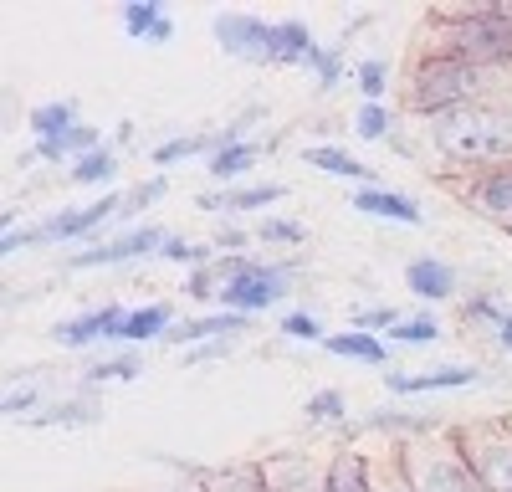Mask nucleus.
<instances>
[{"instance_id": "c756f323", "label": "nucleus", "mask_w": 512, "mask_h": 492, "mask_svg": "<svg viewBox=\"0 0 512 492\" xmlns=\"http://www.w3.org/2000/svg\"><path fill=\"white\" fill-rule=\"evenodd\" d=\"M159 262H175V267L195 272V267H210V262H221V252H216V241H190V236H169V241H164V252H159Z\"/></svg>"}, {"instance_id": "7c9ffc66", "label": "nucleus", "mask_w": 512, "mask_h": 492, "mask_svg": "<svg viewBox=\"0 0 512 492\" xmlns=\"http://www.w3.org/2000/svg\"><path fill=\"white\" fill-rule=\"evenodd\" d=\"M354 134L369 139V144H390V139H395V113H390V103H359Z\"/></svg>"}, {"instance_id": "c9c22d12", "label": "nucleus", "mask_w": 512, "mask_h": 492, "mask_svg": "<svg viewBox=\"0 0 512 492\" xmlns=\"http://www.w3.org/2000/svg\"><path fill=\"white\" fill-rule=\"evenodd\" d=\"M436 339H441L436 313H415V318H400L390 328V344H436Z\"/></svg>"}, {"instance_id": "423d86ee", "label": "nucleus", "mask_w": 512, "mask_h": 492, "mask_svg": "<svg viewBox=\"0 0 512 492\" xmlns=\"http://www.w3.org/2000/svg\"><path fill=\"white\" fill-rule=\"evenodd\" d=\"M221 303L226 313H267L292 293V262H262V257H221Z\"/></svg>"}, {"instance_id": "9b49d317", "label": "nucleus", "mask_w": 512, "mask_h": 492, "mask_svg": "<svg viewBox=\"0 0 512 492\" xmlns=\"http://www.w3.org/2000/svg\"><path fill=\"white\" fill-rule=\"evenodd\" d=\"M461 200L472 205L482 221L512 231V164H502V170H487V175H472V180H461Z\"/></svg>"}, {"instance_id": "f8f14e48", "label": "nucleus", "mask_w": 512, "mask_h": 492, "mask_svg": "<svg viewBox=\"0 0 512 492\" xmlns=\"http://www.w3.org/2000/svg\"><path fill=\"white\" fill-rule=\"evenodd\" d=\"M287 195V185H277V180H251V185H231V190H205V195H195V211H205V216H246V211H267V205H277Z\"/></svg>"}, {"instance_id": "6ab92c4d", "label": "nucleus", "mask_w": 512, "mask_h": 492, "mask_svg": "<svg viewBox=\"0 0 512 492\" xmlns=\"http://www.w3.org/2000/svg\"><path fill=\"white\" fill-rule=\"evenodd\" d=\"M262 472L272 492H323V467L308 451H277V457L262 462Z\"/></svg>"}, {"instance_id": "ea45409f", "label": "nucleus", "mask_w": 512, "mask_h": 492, "mask_svg": "<svg viewBox=\"0 0 512 492\" xmlns=\"http://www.w3.org/2000/svg\"><path fill=\"white\" fill-rule=\"evenodd\" d=\"M57 144H62L67 164H77L82 154H93V149H103L108 139H103V129H98V123H77V129H72L67 139H57Z\"/></svg>"}, {"instance_id": "a18cd8bd", "label": "nucleus", "mask_w": 512, "mask_h": 492, "mask_svg": "<svg viewBox=\"0 0 512 492\" xmlns=\"http://www.w3.org/2000/svg\"><path fill=\"white\" fill-rule=\"evenodd\" d=\"M256 231H241V226H221L216 236H210V241H216V252L221 257H246V241H251Z\"/></svg>"}, {"instance_id": "58836bf2", "label": "nucleus", "mask_w": 512, "mask_h": 492, "mask_svg": "<svg viewBox=\"0 0 512 492\" xmlns=\"http://www.w3.org/2000/svg\"><path fill=\"white\" fill-rule=\"evenodd\" d=\"M282 339H292V344H323L328 334H323V323H318V313H282Z\"/></svg>"}, {"instance_id": "412c9836", "label": "nucleus", "mask_w": 512, "mask_h": 492, "mask_svg": "<svg viewBox=\"0 0 512 492\" xmlns=\"http://www.w3.org/2000/svg\"><path fill=\"white\" fill-rule=\"evenodd\" d=\"M405 287L420 303H446L456 298V267L441 257H410L405 262Z\"/></svg>"}, {"instance_id": "2f4dec72", "label": "nucleus", "mask_w": 512, "mask_h": 492, "mask_svg": "<svg viewBox=\"0 0 512 492\" xmlns=\"http://www.w3.org/2000/svg\"><path fill=\"white\" fill-rule=\"evenodd\" d=\"M303 416L308 421H318V426H349V400H344V390H313L308 395V405H303Z\"/></svg>"}, {"instance_id": "c03bdc74", "label": "nucleus", "mask_w": 512, "mask_h": 492, "mask_svg": "<svg viewBox=\"0 0 512 492\" xmlns=\"http://www.w3.org/2000/svg\"><path fill=\"white\" fill-rule=\"evenodd\" d=\"M36 400H41V395H36V385H21V390L11 385V390H6V416H11V421H31Z\"/></svg>"}, {"instance_id": "4c0bfd02", "label": "nucleus", "mask_w": 512, "mask_h": 492, "mask_svg": "<svg viewBox=\"0 0 512 492\" xmlns=\"http://www.w3.org/2000/svg\"><path fill=\"white\" fill-rule=\"evenodd\" d=\"M185 298H195V303H221V267L210 262V267L185 272Z\"/></svg>"}, {"instance_id": "09e8293b", "label": "nucleus", "mask_w": 512, "mask_h": 492, "mask_svg": "<svg viewBox=\"0 0 512 492\" xmlns=\"http://www.w3.org/2000/svg\"><path fill=\"white\" fill-rule=\"evenodd\" d=\"M154 492H205V482H200L195 472H185L180 482H169V487H154Z\"/></svg>"}, {"instance_id": "aec40b11", "label": "nucleus", "mask_w": 512, "mask_h": 492, "mask_svg": "<svg viewBox=\"0 0 512 492\" xmlns=\"http://www.w3.org/2000/svg\"><path fill=\"white\" fill-rule=\"evenodd\" d=\"M318 47H323V41L313 36V26L287 16V21L272 26V62L267 67H308L318 57Z\"/></svg>"}, {"instance_id": "b1692460", "label": "nucleus", "mask_w": 512, "mask_h": 492, "mask_svg": "<svg viewBox=\"0 0 512 492\" xmlns=\"http://www.w3.org/2000/svg\"><path fill=\"white\" fill-rule=\"evenodd\" d=\"M26 123H31V134H36V144H57V139H67L72 129H77V103L72 98H52V103H36L31 113H26Z\"/></svg>"}, {"instance_id": "f03ea898", "label": "nucleus", "mask_w": 512, "mask_h": 492, "mask_svg": "<svg viewBox=\"0 0 512 492\" xmlns=\"http://www.w3.org/2000/svg\"><path fill=\"white\" fill-rule=\"evenodd\" d=\"M415 52H441L456 62H472L487 72H512V6H461V11H436L420 31Z\"/></svg>"}, {"instance_id": "9d476101", "label": "nucleus", "mask_w": 512, "mask_h": 492, "mask_svg": "<svg viewBox=\"0 0 512 492\" xmlns=\"http://www.w3.org/2000/svg\"><path fill=\"white\" fill-rule=\"evenodd\" d=\"M123 318H128V308H118V303H98V308L77 313V318L52 323V344H57V349H88V344H108V339H118Z\"/></svg>"}, {"instance_id": "8fccbe9b", "label": "nucleus", "mask_w": 512, "mask_h": 492, "mask_svg": "<svg viewBox=\"0 0 512 492\" xmlns=\"http://www.w3.org/2000/svg\"><path fill=\"white\" fill-rule=\"evenodd\" d=\"M497 344H502V349H507V354H512V313H507V323H502V328H497Z\"/></svg>"}, {"instance_id": "393cba45", "label": "nucleus", "mask_w": 512, "mask_h": 492, "mask_svg": "<svg viewBox=\"0 0 512 492\" xmlns=\"http://www.w3.org/2000/svg\"><path fill=\"white\" fill-rule=\"evenodd\" d=\"M205 482V492H272L267 487V472L262 462H231V467H210V472H195Z\"/></svg>"}, {"instance_id": "e433bc0d", "label": "nucleus", "mask_w": 512, "mask_h": 492, "mask_svg": "<svg viewBox=\"0 0 512 492\" xmlns=\"http://www.w3.org/2000/svg\"><path fill=\"white\" fill-rule=\"evenodd\" d=\"M461 313H466V323H482V328H502L512 308H507V303H502L497 293H472V298L461 303Z\"/></svg>"}, {"instance_id": "473e14b6", "label": "nucleus", "mask_w": 512, "mask_h": 492, "mask_svg": "<svg viewBox=\"0 0 512 492\" xmlns=\"http://www.w3.org/2000/svg\"><path fill=\"white\" fill-rule=\"evenodd\" d=\"M354 82H359L364 103H384L390 98V62L384 57H359L354 62Z\"/></svg>"}, {"instance_id": "c85d7f7f", "label": "nucleus", "mask_w": 512, "mask_h": 492, "mask_svg": "<svg viewBox=\"0 0 512 492\" xmlns=\"http://www.w3.org/2000/svg\"><path fill=\"white\" fill-rule=\"evenodd\" d=\"M216 149H221V129H216V134H180V139H164V144H159L149 159L159 164V170H169V164L195 159V154H205V159H210Z\"/></svg>"}, {"instance_id": "ddd939ff", "label": "nucleus", "mask_w": 512, "mask_h": 492, "mask_svg": "<svg viewBox=\"0 0 512 492\" xmlns=\"http://www.w3.org/2000/svg\"><path fill=\"white\" fill-rule=\"evenodd\" d=\"M251 328V318L246 313H226V308H216V313H200V318H180L175 328L164 334V344L169 349H185V344H221V339H236V334H246Z\"/></svg>"}, {"instance_id": "20e7f679", "label": "nucleus", "mask_w": 512, "mask_h": 492, "mask_svg": "<svg viewBox=\"0 0 512 492\" xmlns=\"http://www.w3.org/2000/svg\"><path fill=\"white\" fill-rule=\"evenodd\" d=\"M123 205H128V195H118V190H108L88 205H62V211L41 216L36 226L6 231L0 236V252L16 257L21 246H93V241L113 236V221L123 216Z\"/></svg>"}, {"instance_id": "f257e3e1", "label": "nucleus", "mask_w": 512, "mask_h": 492, "mask_svg": "<svg viewBox=\"0 0 512 492\" xmlns=\"http://www.w3.org/2000/svg\"><path fill=\"white\" fill-rule=\"evenodd\" d=\"M425 139H431V154L446 170H461L466 180L502 170V164H512V93H497L472 108L431 118L425 123Z\"/></svg>"}, {"instance_id": "f3484780", "label": "nucleus", "mask_w": 512, "mask_h": 492, "mask_svg": "<svg viewBox=\"0 0 512 492\" xmlns=\"http://www.w3.org/2000/svg\"><path fill=\"white\" fill-rule=\"evenodd\" d=\"M384 385H390V395H436V390L482 385V369H472V364H436V369H420V375H390Z\"/></svg>"}, {"instance_id": "a878e982", "label": "nucleus", "mask_w": 512, "mask_h": 492, "mask_svg": "<svg viewBox=\"0 0 512 492\" xmlns=\"http://www.w3.org/2000/svg\"><path fill=\"white\" fill-rule=\"evenodd\" d=\"M323 349L328 354H338V359H359V364H390V349H384L374 334H364V328H338V334H328L323 339Z\"/></svg>"}, {"instance_id": "7ed1b4c3", "label": "nucleus", "mask_w": 512, "mask_h": 492, "mask_svg": "<svg viewBox=\"0 0 512 492\" xmlns=\"http://www.w3.org/2000/svg\"><path fill=\"white\" fill-rule=\"evenodd\" d=\"M497 93H507L502 72L456 62V57H441V52H415V62L405 67V82H400L405 113H415L425 123L441 118V113H456V108H472L482 98H497Z\"/></svg>"}, {"instance_id": "5701e85b", "label": "nucleus", "mask_w": 512, "mask_h": 492, "mask_svg": "<svg viewBox=\"0 0 512 492\" xmlns=\"http://www.w3.org/2000/svg\"><path fill=\"white\" fill-rule=\"evenodd\" d=\"M303 164H313V170L333 175V180H354V185H374V170L364 159H354L344 144H308L303 149Z\"/></svg>"}, {"instance_id": "49530a36", "label": "nucleus", "mask_w": 512, "mask_h": 492, "mask_svg": "<svg viewBox=\"0 0 512 492\" xmlns=\"http://www.w3.org/2000/svg\"><path fill=\"white\" fill-rule=\"evenodd\" d=\"M374 472H379V492H410V482H405V472H400V462H395V446H390V462L374 467Z\"/></svg>"}, {"instance_id": "4468645a", "label": "nucleus", "mask_w": 512, "mask_h": 492, "mask_svg": "<svg viewBox=\"0 0 512 492\" xmlns=\"http://www.w3.org/2000/svg\"><path fill=\"white\" fill-rule=\"evenodd\" d=\"M349 205L359 216H374V221H400V226H420L425 211L415 205V195L405 190H390V185H354L349 190Z\"/></svg>"}, {"instance_id": "72a5a7b5", "label": "nucleus", "mask_w": 512, "mask_h": 492, "mask_svg": "<svg viewBox=\"0 0 512 492\" xmlns=\"http://www.w3.org/2000/svg\"><path fill=\"white\" fill-rule=\"evenodd\" d=\"M308 72H313V82H318V93H333L338 82H344V47H338V41H323L318 47V57L308 62Z\"/></svg>"}, {"instance_id": "39448f33", "label": "nucleus", "mask_w": 512, "mask_h": 492, "mask_svg": "<svg viewBox=\"0 0 512 492\" xmlns=\"http://www.w3.org/2000/svg\"><path fill=\"white\" fill-rule=\"evenodd\" d=\"M395 462H400L410 492H487L451 431L446 436L425 431L415 441H395Z\"/></svg>"}, {"instance_id": "cd10ccee", "label": "nucleus", "mask_w": 512, "mask_h": 492, "mask_svg": "<svg viewBox=\"0 0 512 492\" xmlns=\"http://www.w3.org/2000/svg\"><path fill=\"white\" fill-rule=\"evenodd\" d=\"M118 144H103V149H93V154H82L72 170H67V180L72 185H93V190H103L108 195V185L118 180Z\"/></svg>"}, {"instance_id": "1a4fd4ad", "label": "nucleus", "mask_w": 512, "mask_h": 492, "mask_svg": "<svg viewBox=\"0 0 512 492\" xmlns=\"http://www.w3.org/2000/svg\"><path fill=\"white\" fill-rule=\"evenodd\" d=\"M272 26H277V21L251 16V11H221L216 21H210V36L221 41L226 57H241V62L267 67V62H272Z\"/></svg>"}, {"instance_id": "a19ab883", "label": "nucleus", "mask_w": 512, "mask_h": 492, "mask_svg": "<svg viewBox=\"0 0 512 492\" xmlns=\"http://www.w3.org/2000/svg\"><path fill=\"white\" fill-rule=\"evenodd\" d=\"M400 318H405L400 308H390V303H379V308H359V313L349 318V328H364V334H374V339H379V334H390V328H395Z\"/></svg>"}, {"instance_id": "0eeeda50", "label": "nucleus", "mask_w": 512, "mask_h": 492, "mask_svg": "<svg viewBox=\"0 0 512 492\" xmlns=\"http://www.w3.org/2000/svg\"><path fill=\"white\" fill-rule=\"evenodd\" d=\"M451 436L466 451V462H472V472H477V482L487 492H512V421L461 426Z\"/></svg>"}, {"instance_id": "79ce46f5", "label": "nucleus", "mask_w": 512, "mask_h": 492, "mask_svg": "<svg viewBox=\"0 0 512 492\" xmlns=\"http://www.w3.org/2000/svg\"><path fill=\"white\" fill-rule=\"evenodd\" d=\"M77 421H98V410L88 400H57L52 416H36L31 426H77Z\"/></svg>"}, {"instance_id": "a211bd4d", "label": "nucleus", "mask_w": 512, "mask_h": 492, "mask_svg": "<svg viewBox=\"0 0 512 492\" xmlns=\"http://www.w3.org/2000/svg\"><path fill=\"white\" fill-rule=\"evenodd\" d=\"M323 492H379V472L364 451L338 446L333 457L323 462Z\"/></svg>"}, {"instance_id": "2eb2a0df", "label": "nucleus", "mask_w": 512, "mask_h": 492, "mask_svg": "<svg viewBox=\"0 0 512 492\" xmlns=\"http://www.w3.org/2000/svg\"><path fill=\"white\" fill-rule=\"evenodd\" d=\"M118 26H123L128 41H149V47H169V41H175V21H169L164 0H123Z\"/></svg>"}, {"instance_id": "bb28decb", "label": "nucleus", "mask_w": 512, "mask_h": 492, "mask_svg": "<svg viewBox=\"0 0 512 492\" xmlns=\"http://www.w3.org/2000/svg\"><path fill=\"white\" fill-rule=\"evenodd\" d=\"M139 375H144V349H118V354H103L82 369V390L108 385V380H139Z\"/></svg>"}, {"instance_id": "4be33fe9", "label": "nucleus", "mask_w": 512, "mask_h": 492, "mask_svg": "<svg viewBox=\"0 0 512 492\" xmlns=\"http://www.w3.org/2000/svg\"><path fill=\"white\" fill-rule=\"evenodd\" d=\"M256 159H262V144H256V139H246V144H221L216 154L205 159V175L216 180V190H231V185H241V180L256 170Z\"/></svg>"}, {"instance_id": "f704fd0d", "label": "nucleus", "mask_w": 512, "mask_h": 492, "mask_svg": "<svg viewBox=\"0 0 512 492\" xmlns=\"http://www.w3.org/2000/svg\"><path fill=\"white\" fill-rule=\"evenodd\" d=\"M256 241H262V246H303V241H308V226L292 221V216H262V226H256Z\"/></svg>"}, {"instance_id": "de8ad7c7", "label": "nucleus", "mask_w": 512, "mask_h": 492, "mask_svg": "<svg viewBox=\"0 0 512 492\" xmlns=\"http://www.w3.org/2000/svg\"><path fill=\"white\" fill-rule=\"evenodd\" d=\"M231 349V339H221V344H200V349H190L185 354V364H205V359H221Z\"/></svg>"}, {"instance_id": "dca6fc26", "label": "nucleus", "mask_w": 512, "mask_h": 492, "mask_svg": "<svg viewBox=\"0 0 512 492\" xmlns=\"http://www.w3.org/2000/svg\"><path fill=\"white\" fill-rule=\"evenodd\" d=\"M180 318H175V303H164V298H154V303H144V308H128V318H123V328H118V349H144V344H164V334L175 328Z\"/></svg>"}, {"instance_id": "37998d69", "label": "nucleus", "mask_w": 512, "mask_h": 492, "mask_svg": "<svg viewBox=\"0 0 512 492\" xmlns=\"http://www.w3.org/2000/svg\"><path fill=\"white\" fill-rule=\"evenodd\" d=\"M164 195H169V180H164V175L139 180L134 190H128V205H123V216H118V221H128L134 211H144V205H154V200H164ZM118 221H113V226H118Z\"/></svg>"}, {"instance_id": "6e6552de", "label": "nucleus", "mask_w": 512, "mask_h": 492, "mask_svg": "<svg viewBox=\"0 0 512 492\" xmlns=\"http://www.w3.org/2000/svg\"><path fill=\"white\" fill-rule=\"evenodd\" d=\"M164 241H169L164 226L139 221V226L113 231V236H103L93 246H77V252L67 257V272H93V267H123V262H139V257H159Z\"/></svg>"}]
</instances>
